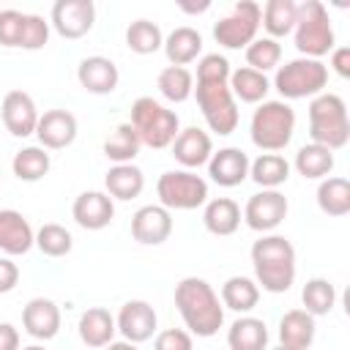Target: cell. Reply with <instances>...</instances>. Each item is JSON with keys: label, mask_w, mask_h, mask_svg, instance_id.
I'll return each instance as SVG.
<instances>
[{"label": "cell", "mask_w": 350, "mask_h": 350, "mask_svg": "<svg viewBox=\"0 0 350 350\" xmlns=\"http://www.w3.org/2000/svg\"><path fill=\"white\" fill-rule=\"evenodd\" d=\"M194 93H197V104L211 131H216L219 137H227L238 129L241 115H238V104L227 82H197Z\"/></svg>", "instance_id": "cell-9"}, {"label": "cell", "mask_w": 350, "mask_h": 350, "mask_svg": "<svg viewBox=\"0 0 350 350\" xmlns=\"http://www.w3.org/2000/svg\"><path fill=\"white\" fill-rule=\"evenodd\" d=\"M0 118H3V126L14 137H30L36 134V126H38V107L30 93L8 90L0 104Z\"/></svg>", "instance_id": "cell-14"}, {"label": "cell", "mask_w": 350, "mask_h": 350, "mask_svg": "<svg viewBox=\"0 0 350 350\" xmlns=\"http://www.w3.org/2000/svg\"><path fill=\"white\" fill-rule=\"evenodd\" d=\"M293 167H295L298 175L306 178V180H323V178H328V172L334 170V150L309 142V145L298 148Z\"/></svg>", "instance_id": "cell-30"}, {"label": "cell", "mask_w": 350, "mask_h": 350, "mask_svg": "<svg viewBox=\"0 0 350 350\" xmlns=\"http://www.w3.org/2000/svg\"><path fill=\"white\" fill-rule=\"evenodd\" d=\"M156 88H159V93H161L167 101L180 104V101H186V98L194 93V77H191V71L183 68V66H167V68L159 71Z\"/></svg>", "instance_id": "cell-36"}, {"label": "cell", "mask_w": 350, "mask_h": 350, "mask_svg": "<svg viewBox=\"0 0 350 350\" xmlns=\"http://www.w3.org/2000/svg\"><path fill=\"white\" fill-rule=\"evenodd\" d=\"M200 52H202V36L189 25L175 27L164 38V55H167L170 66H183L186 68L189 63H194L200 57Z\"/></svg>", "instance_id": "cell-27"}, {"label": "cell", "mask_w": 350, "mask_h": 350, "mask_svg": "<svg viewBox=\"0 0 350 350\" xmlns=\"http://www.w3.org/2000/svg\"><path fill=\"white\" fill-rule=\"evenodd\" d=\"M153 350H194L191 334L183 328H164L153 339Z\"/></svg>", "instance_id": "cell-45"}, {"label": "cell", "mask_w": 350, "mask_h": 350, "mask_svg": "<svg viewBox=\"0 0 350 350\" xmlns=\"http://www.w3.org/2000/svg\"><path fill=\"white\" fill-rule=\"evenodd\" d=\"M241 205L230 197H216V200H208L205 202V211H202V224L211 235H232L238 227H241Z\"/></svg>", "instance_id": "cell-24"}, {"label": "cell", "mask_w": 350, "mask_h": 350, "mask_svg": "<svg viewBox=\"0 0 350 350\" xmlns=\"http://www.w3.org/2000/svg\"><path fill=\"white\" fill-rule=\"evenodd\" d=\"M175 306L194 336H213L224 325V306L216 290L200 276H186L175 284Z\"/></svg>", "instance_id": "cell-1"}, {"label": "cell", "mask_w": 350, "mask_h": 350, "mask_svg": "<svg viewBox=\"0 0 350 350\" xmlns=\"http://www.w3.org/2000/svg\"><path fill=\"white\" fill-rule=\"evenodd\" d=\"M46 41H49V22L44 16H38V14H25L19 46L27 49V52H36V49H44Z\"/></svg>", "instance_id": "cell-42"}, {"label": "cell", "mask_w": 350, "mask_h": 350, "mask_svg": "<svg viewBox=\"0 0 350 350\" xmlns=\"http://www.w3.org/2000/svg\"><path fill=\"white\" fill-rule=\"evenodd\" d=\"M22 325L33 339H55L60 331V306L52 298H30L22 309Z\"/></svg>", "instance_id": "cell-20"}, {"label": "cell", "mask_w": 350, "mask_h": 350, "mask_svg": "<svg viewBox=\"0 0 350 350\" xmlns=\"http://www.w3.org/2000/svg\"><path fill=\"white\" fill-rule=\"evenodd\" d=\"M77 118L68 109H46L38 115L36 137L44 150H63L77 139Z\"/></svg>", "instance_id": "cell-16"}, {"label": "cell", "mask_w": 350, "mask_h": 350, "mask_svg": "<svg viewBox=\"0 0 350 350\" xmlns=\"http://www.w3.org/2000/svg\"><path fill=\"white\" fill-rule=\"evenodd\" d=\"M104 189H107V194L112 200L126 202V200H134V197L142 194L145 175H142V170L137 164H115L104 175Z\"/></svg>", "instance_id": "cell-25"}, {"label": "cell", "mask_w": 350, "mask_h": 350, "mask_svg": "<svg viewBox=\"0 0 350 350\" xmlns=\"http://www.w3.org/2000/svg\"><path fill=\"white\" fill-rule=\"evenodd\" d=\"M230 60L219 52H211L200 57L197 63V82H227L230 79Z\"/></svg>", "instance_id": "cell-43"}, {"label": "cell", "mask_w": 350, "mask_h": 350, "mask_svg": "<svg viewBox=\"0 0 350 350\" xmlns=\"http://www.w3.org/2000/svg\"><path fill=\"white\" fill-rule=\"evenodd\" d=\"M227 85H230L232 98H238L243 104H262L265 96H268V90H271L268 77L260 74V71H254V68H249V66H241V68L230 71Z\"/></svg>", "instance_id": "cell-28"}, {"label": "cell", "mask_w": 350, "mask_h": 350, "mask_svg": "<svg viewBox=\"0 0 350 350\" xmlns=\"http://www.w3.org/2000/svg\"><path fill=\"white\" fill-rule=\"evenodd\" d=\"M249 156L241 150V148H219L211 159H208V175L213 183L224 186V189H232V186H241L246 178H249Z\"/></svg>", "instance_id": "cell-18"}, {"label": "cell", "mask_w": 350, "mask_h": 350, "mask_svg": "<svg viewBox=\"0 0 350 350\" xmlns=\"http://www.w3.org/2000/svg\"><path fill=\"white\" fill-rule=\"evenodd\" d=\"M208 5H211V3H200V5H191V3H180V8H183V11H189V14H202V11H208Z\"/></svg>", "instance_id": "cell-50"}, {"label": "cell", "mask_w": 350, "mask_h": 350, "mask_svg": "<svg viewBox=\"0 0 350 350\" xmlns=\"http://www.w3.org/2000/svg\"><path fill=\"white\" fill-rule=\"evenodd\" d=\"M33 246H36V232L30 221L19 211L11 208L0 211V252L16 257V254H27Z\"/></svg>", "instance_id": "cell-21"}, {"label": "cell", "mask_w": 350, "mask_h": 350, "mask_svg": "<svg viewBox=\"0 0 350 350\" xmlns=\"http://www.w3.org/2000/svg\"><path fill=\"white\" fill-rule=\"evenodd\" d=\"M331 66L339 77H350V49L347 46H334L331 49Z\"/></svg>", "instance_id": "cell-47"}, {"label": "cell", "mask_w": 350, "mask_h": 350, "mask_svg": "<svg viewBox=\"0 0 350 350\" xmlns=\"http://www.w3.org/2000/svg\"><path fill=\"white\" fill-rule=\"evenodd\" d=\"M227 347L230 350H265L268 347V328L260 317L243 314L238 317L227 331Z\"/></svg>", "instance_id": "cell-29"}, {"label": "cell", "mask_w": 350, "mask_h": 350, "mask_svg": "<svg viewBox=\"0 0 350 350\" xmlns=\"http://www.w3.org/2000/svg\"><path fill=\"white\" fill-rule=\"evenodd\" d=\"M295 14H298V5L293 0H268L262 5V16H260V25L265 27L268 38H284L287 33H293L295 27Z\"/></svg>", "instance_id": "cell-34"}, {"label": "cell", "mask_w": 350, "mask_h": 350, "mask_svg": "<svg viewBox=\"0 0 350 350\" xmlns=\"http://www.w3.org/2000/svg\"><path fill=\"white\" fill-rule=\"evenodd\" d=\"M49 167H52V159H49V153H46L41 145H27V148L16 150L14 159H11L14 175H16L19 180H25V183L41 180V178L49 172Z\"/></svg>", "instance_id": "cell-35"}, {"label": "cell", "mask_w": 350, "mask_h": 350, "mask_svg": "<svg viewBox=\"0 0 350 350\" xmlns=\"http://www.w3.org/2000/svg\"><path fill=\"white\" fill-rule=\"evenodd\" d=\"M314 317L304 309H290L279 320V347L284 350H309L314 342Z\"/></svg>", "instance_id": "cell-23"}, {"label": "cell", "mask_w": 350, "mask_h": 350, "mask_svg": "<svg viewBox=\"0 0 350 350\" xmlns=\"http://www.w3.org/2000/svg\"><path fill=\"white\" fill-rule=\"evenodd\" d=\"M252 265L257 287L268 293H287L295 282V249L284 235H262L252 243Z\"/></svg>", "instance_id": "cell-2"}, {"label": "cell", "mask_w": 350, "mask_h": 350, "mask_svg": "<svg viewBox=\"0 0 350 350\" xmlns=\"http://www.w3.org/2000/svg\"><path fill=\"white\" fill-rule=\"evenodd\" d=\"M325 85H328V66L314 57L287 60L284 66L276 68V77H273V88L287 101L314 98V96L325 93Z\"/></svg>", "instance_id": "cell-7"}, {"label": "cell", "mask_w": 350, "mask_h": 350, "mask_svg": "<svg viewBox=\"0 0 350 350\" xmlns=\"http://www.w3.org/2000/svg\"><path fill=\"white\" fill-rule=\"evenodd\" d=\"M279 60H282V44L273 41V38H268V36L254 38V41L246 46V66L254 68V71H260V74L276 68Z\"/></svg>", "instance_id": "cell-41"}, {"label": "cell", "mask_w": 350, "mask_h": 350, "mask_svg": "<svg viewBox=\"0 0 350 350\" xmlns=\"http://www.w3.org/2000/svg\"><path fill=\"white\" fill-rule=\"evenodd\" d=\"M273 350H284V347H273Z\"/></svg>", "instance_id": "cell-52"}, {"label": "cell", "mask_w": 350, "mask_h": 350, "mask_svg": "<svg viewBox=\"0 0 350 350\" xmlns=\"http://www.w3.org/2000/svg\"><path fill=\"white\" fill-rule=\"evenodd\" d=\"M96 22V5L93 0H57L49 14V25L63 38H82L93 30Z\"/></svg>", "instance_id": "cell-12"}, {"label": "cell", "mask_w": 350, "mask_h": 350, "mask_svg": "<svg viewBox=\"0 0 350 350\" xmlns=\"http://www.w3.org/2000/svg\"><path fill=\"white\" fill-rule=\"evenodd\" d=\"M172 156L186 170H197V167L208 164V159L213 156V142H211L208 131H202L197 126H189V129L178 131V137L172 142Z\"/></svg>", "instance_id": "cell-22"}, {"label": "cell", "mask_w": 350, "mask_h": 350, "mask_svg": "<svg viewBox=\"0 0 350 350\" xmlns=\"http://www.w3.org/2000/svg\"><path fill=\"white\" fill-rule=\"evenodd\" d=\"M22 350H44L41 345H30V347H22Z\"/></svg>", "instance_id": "cell-51"}, {"label": "cell", "mask_w": 350, "mask_h": 350, "mask_svg": "<svg viewBox=\"0 0 350 350\" xmlns=\"http://www.w3.org/2000/svg\"><path fill=\"white\" fill-rule=\"evenodd\" d=\"M309 137L314 145L339 150L350 139V120L342 96L320 93L309 101Z\"/></svg>", "instance_id": "cell-3"}, {"label": "cell", "mask_w": 350, "mask_h": 350, "mask_svg": "<svg viewBox=\"0 0 350 350\" xmlns=\"http://www.w3.org/2000/svg\"><path fill=\"white\" fill-rule=\"evenodd\" d=\"M0 350H19V331L11 323H0Z\"/></svg>", "instance_id": "cell-48"}, {"label": "cell", "mask_w": 350, "mask_h": 350, "mask_svg": "<svg viewBox=\"0 0 350 350\" xmlns=\"http://www.w3.org/2000/svg\"><path fill=\"white\" fill-rule=\"evenodd\" d=\"M172 235V213L161 205H142L131 216V238L142 246H161Z\"/></svg>", "instance_id": "cell-15"}, {"label": "cell", "mask_w": 350, "mask_h": 350, "mask_svg": "<svg viewBox=\"0 0 350 350\" xmlns=\"http://www.w3.org/2000/svg\"><path fill=\"white\" fill-rule=\"evenodd\" d=\"M115 325L118 331L123 334L126 342L131 345H139V342H148L153 334H156V325H159V317H156V309L148 304V301H126L115 317Z\"/></svg>", "instance_id": "cell-13"}, {"label": "cell", "mask_w": 350, "mask_h": 350, "mask_svg": "<svg viewBox=\"0 0 350 350\" xmlns=\"http://www.w3.org/2000/svg\"><path fill=\"white\" fill-rule=\"evenodd\" d=\"M36 246L46 257H66L74 249V238L63 224L46 221V224H41L36 230Z\"/></svg>", "instance_id": "cell-40"}, {"label": "cell", "mask_w": 350, "mask_h": 350, "mask_svg": "<svg viewBox=\"0 0 350 350\" xmlns=\"http://www.w3.org/2000/svg\"><path fill=\"white\" fill-rule=\"evenodd\" d=\"M290 205H287V197L279 191V189H262L257 194H252L246 200V208H243V221L254 230V232H273L284 216H287Z\"/></svg>", "instance_id": "cell-11"}, {"label": "cell", "mask_w": 350, "mask_h": 350, "mask_svg": "<svg viewBox=\"0 0 350 350\" xmlns=\"http://www.w3.org/2000/svg\"><path fill=\"white\" fill-rule=\"evenodd\" d=\"M293 36H295V49H298L304 57L320 60L323 55H328V52L334 49V44H336L328 8H325L320 0H306V3H301V5H298V14H295Z\"/></svg>", "instance_id": "cell-6"}, {"label": "cell", "mask_w": 350, "mask_h": 350, "mask_svg": "<svg viewBox=\"0 0 350 350\" xmlns=\"http://www.w3.org/2000/svg\"><path fill=\"white\" fill-rule=\"evenodd\" d=\"M257 301H260V287L249 276H230L221 284V306H227L232 312L249 314L257 306Z\"/></svg>", "instance_id": "cell-33"}, {"label": "cell", "mask_w": 350, "mask_h": 350, "mask_svg": "<svg viewBox=\"0 0 350 350\" xmlns=\"http://www.w3.org/2000/svg\"><path fill=\"white\" fill-rule=\"evenodd\" d=\"M104 350H139V347H137V345H131V342H126V339H123V342H109V345H107V347H104Z\"/></svg>", "instance_id": "cell-49"}, {"label": "cell", "mask_w": 350, "mask_h": 350, "mask_svg": "<svg viewBox=\"0 0 350 350\" xmlns=\"http://www.w3.org/2000/svg\"><path fill=\"white\" fill-rule=\"evenodd\" d=\"M71 216L82 230H104L115 219V200L107 191H82L71 205Z\"/></svg>", "instance_id": "cell-17"}, {"label": "cell", "mask_w": 350, "mask_h": 350, "mask_svg": "<svg viewBox=\"0 0 350 350\" xmlns=\"http://www.w3.org/2000/svg\"><path fill=\"white\" fill-rule=\"evenodd\" d=\"M126 46L137 55H153L164 46V36L161 27L150 19H137L126 27Z\"/></svg>", "instance_id": "cell-38"}, {"label": "cell", "mask_w": 350, "mask_h": 350, "mask_svg": "<svg viewBox=\"0 0 350 350\" xmlns=\"http://www.w3.org/2000/svg\"><path fill=\"white\" fill-rule=\"evenodd\" d=\"M262 5L254 0H238L227 16L213 25V38L227 49H246L260 30Z\"/></svg>", "instance_id": "cell-10"}, {"label": "cell", "mask_w": 350, "mask_h": 350, "mask_svg": "<svg viewBox=\"0 0 350 350\" xmlns=\"http://www.w3.org/2000/svg\"><path fill=\"white\" fill-rule=\"evenodd\" d=\"M249 178L262 189H279L290 178V161L282 153H262L249 164Z\"/></svg>", "instance_id": "cell-31"}, {"label": "cell", "mask_w": 350, "mask_h": 350, "mask_svg": "<svg viewBox=\"0 0 350 350\" xmlns=\"http://www.w3.org/2000/svg\"><path fill=\"white\" fill-rule=\"evenodd\" d=\"M115 331H118L115 317L104 306H90L79 317V339L88 347H107L112 342Z\"/></svg>", "instance_id": "cell-26"}, {"label": "cell", "mask_w": 350, "mask_h": 350, "mask_svg": "<svg viewBox=\"0 0 350 350\" xmlns=\"http://www.w3.org/2000/svg\"><path fill=\"white\" fill-rule=\"evenodd\" d=\"M301 301H304V312H309L312 317H323V314H328V312L334 309V304H336V290H334V284H331L328 279L314 276V279H309V282L304 284Z\"/></svg>", "instance_id": "cell-39"}, {"label": "cell", "mask_w": 350, "mask_h": 350, "mask_svg": "<svg viewBox=\"0 0 350 350\" xmlns=\"http://www.w3.org/2000/svg\"><path fill=\"white\" fill-rule=\"evenodd\" d=\"M77 79L79 85L88 90V93H96V96H107L118 88L120 82V71L118 66L104 57V55H90L85 60H79L77 66Z\"/></svg>", "instance_id": "cell-19"}, {"label": "cell", "mask_w": 350, "mask_h": 350, "mask_svg": "<svg viewBox=\"0 0 350 350\" xmlns=\"http://www.w3.org/2000/svg\"><path fill=\"white\" fill-rule=\"evenodd\" d=\"M159 205L167 211H194L208 202V180L191 170L161 172L156 183Z\"/></svg>", "instance_id": "cell-8"}, {"label": "cell", "mask_w": 350, "mask_h": 350, "mask_svg": "<svg viewBox=\"0 0 350 350\" xmlns=\"http://www.w3.org/2000/svg\"><path fill=\"white\" fill-rule=\"evenodd\" d=\"M19 284V265L11 257H0V295L11 293Z\"/></svg>", "instance_id": "cell-46"}, {"label": "cell", "mask_w": 350, "mask_h": 350, "mask_svg": "<svg viewBox=\"0 0 350 350\" xmlns=\"http://www.w3.org/2000/svg\"><path fill=\"white\" fill-rule=\"evenodd\" d=\"M22 25H25V14L16 8H5L0 11V46H19L22 41Z\"/></svg>", "instance_id": "cell-44"}, {"label": "cell", "mask_w": 350, "mask_h": 350, "mask_svg": "<svg viewBox=\"0 0 350 350\" xmlns=\"http://www.w3.org/2000/svg\"><path fill=\"white\" fill-rule=\"evenodd\" d=\"M317 208L328 216H347L350 213V180L339 175L323 178L317 186Z\"/></svg>", "instance_id": "cell-32"}, {"label": "cell", "mask_w": 350, "mask_h": 350, "mask_svg": "<svg viewBox=\"0 0 350 350\" xmlns=\"http://www.w3.org/2000/svg\"><path fill=\"white\" fill-rule=\"evenodd\" d=\"M139 145H142V142H139L134 126H131V123H120V126L112 131V137L104 139V156H107L109 161H115V164H131L134 156L139 153Z\"/></svg>", "instance_id": "cell-37"}, {"label": "cell", "mask_w": 350, "mask_h": 350, "mask_svg": "<svg viewBox=\"0 0 350 350\" xmlns=\"http://www.w3.org/2000/svg\"><path fill=\"white\" fill-rule=\"evenodd\" d=\"M139 137L142 145L148 148H170L180 131V120L178 112L164 107L161 101H156L153 96H139L131 104V120H129Z\"/></svg>", "instance_id": "cell-4"}, {"label": "cell", "mask_w": 350, "mask_h": 350, "mask_svg": "<svg viewBox=\"0 0 350 350\" xmlns=\"http://www.w3.org/2000/svg\"><path fill=\"white\" fill-rule=\"evenodd\" d=\"M295 131V112L287 101H262L249 123L252 142L265 153H279L290 145Z\"/></svg>", "instance_id": "cell-5"}]
</instances>
